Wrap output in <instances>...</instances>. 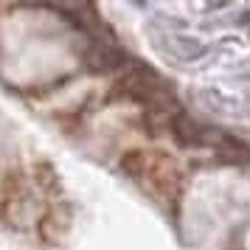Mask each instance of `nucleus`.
Instances as JSON below:
<instances>
[{"label": "nucleus", "instance_id": "1", "mask_svg": "<svg viewBox=\"0 0 250 250\" xmlns=\"http://www.w3.org/2000/svg\"><path fill=\"white\" fill-rule=\"evenodd\" d=\"M82 59H84V65L93 73H113V70L124 68L129 62L124 48L118 42H113V40H90L87 48H84V54H82Z\"/></svg>", "mask_w": 250, "mask_h": 250}, {"label": "nucleus", "instance_id": "2", "mask_svg": "<svg viewBox=\"0 0 250 250\" xmlns=\"http://www.w3.org/2000/svg\"><path fill=\"white\" fill-rule=\"evenodd\" d=\"M169 129H171V135H174V141H177L180 146H186V149L208 144L205 129L197 124V121H194L188 113H183V110H177V113L169 118Z\"/></svg>", "mask_w": 250, "mask_h": 250}, {"label": "nucleus", "instance_id": "3", "mask_svg": "<svg viewBox=\"0 0 250 250\" xmlns=\"http://www.w3.org/2000/svg\"><path fill=\"white\" fill-rule=\"evenodd\" d=\"M121 171L129 174L132 180H141L144 174L149 171V160L146 155L141 152V149H132V152H126L124 158H121Z\"/></svg>", "mask_w": 250, "mask_h": 250}]
</instances>
